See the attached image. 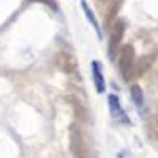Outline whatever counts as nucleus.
Masks as SVG:
<instances>
[{"label":"nucleus","mask_w":158,"mask_h":158,"mask_svg":"<svg viewBox=\"0 0 158 158\" xmlns=\"http://www.w3.org/2000/svg\"><path fill=\"white\" fill-rule=\"evenodd\" d=\"M70 152L74 158H97V152L89 141L85 131L79 123H73L68 130Z\"/></svg>","instance_id":"nucleus-1"},{"label":"nucleus","mask_w":158,"mask_h":158,"mask_svg":"<svg viewBox=\"0 0 158 158\" xmlns=\"http://www.w3.org/2000/svg\"><path fill=\"white\" fill-rule=\"evenodd\" d=\"M118 70L125 81H131L135 77V48L131 44L118 49Z\"/></svg>","instance_id":"nucleus-2"},{"label":"nucleus","mask_w":158,"mask_h":158,"mask_svg":"<svg viewBox=\"0 0 158 158\" xmlns=\"http://www.w3.org/2000/svg\"><path fill=\"white\" fill-rule=\"evenodd\" d=\"M112 30H111V38H109V57L114 59L117 56L118 49H120V43H122V38L125 33V21H114V24L111 25Z\"/></svg>","instance_id":"nucleus-3"},{"label":"nucleus","mask_w":158,"mask_h":158,"mask_svg":"<svg viewBox=\"0 0 158 158\" xmlns=\"http://www.w3.org/2000/svg\"><path fill=\"white\" fill-rule=\"evenodd\" d=\"M54 62H56V67H57L60 71L67 73V74L74 73L76 68H77V60H76V57L71 54V52H68V51H59L57 56H56V59H54Z\"/></svg>","instance_id":"nucleus-4"},{"label":"nucleus","mask_w":158,"mask_h":158,"mask_svg":"<svg viewBox=\"0 0 158 158\" xmlns=\"http://www.w3.org/2000/svg\"><path fill=\"white\" fill-rule=\"evenodd\" d=\"M122 2L123 0H112L111 5L106 10V13H104V24H106L108 29L114 24V21L117 18V13H118V10H120V6H122Z\"/></svg>","instance_id":"nucleus-5"},{"label":"nucleus","mask_w":158,"mask_h":158,"mask_svg":"<svg viewBox=\"0 0 158 158\" xmlns=\"http://www.w3.org/2000/svg\"><path fill=\"white\" fill-rule=\"evenodd\" d=\"M92 74H94V82H95V89L98 94L104 92L106 89V84H104V76H103V71L100 68V63L97 60L92 62Z\"/></svg>","instance_id":"nucleus-6"},{"label":"nucleus","mask_w":158,"mask_h":158,"mask_svg":"<svg viewBox=\"0 0 158 158\" xmlns=\"http://www.w3.org/2000/svg\"><path fill=\"white\" fill-rule=\"evenodd\" d=\"M109 108L112 112V117H115L117 120H122L128 123V117L123 114V109L120 108V103H118V98L115 95H109Z\"/></svg>","instance_id":"nucleus-7"},{"label":"nucleus","mask_w":158,"mask_h":158,"mask_svg":"<svg viewBox=\"0 0 158 158\" xmlns=\"http://www.w3.org/2000/svg\"><path fill=\"white\" fill-rule=\"evenodd\" d=\"M153 62V56H144L139 59L138 63H135V76H142L144 73H146L149 68H150V65Z\"/></svg>","instance_id":"nucleus-8"},{"label":"nucleus","mask_w":158,"mask_h":158,"mask_svg":"<svg viewBox=\"0 0 158 158\" xmlns=\"http://www.w3.org/2000/svg\"><path fill=\"white\" fill-rule=\"evenodd\" d=\"M130 92H131V98H133V101L138 104V106H142V103H144V94H142L141 87L139 85H131Z\"/></svg>","instance_id":"nucleus-9"},{"label":"nucleus","mask_w":158,"mask_h":158,"mask_svg":"<svg viewBox=\"0 0 158 158\" xmlns=\"http://www.w3.org/2000/svg\"><path fill=\"white\" fill-rule=\"evenodd\" d=\"M82 8H84V11H85V16H87V19L92 22V25H94V29L97 30V33H98V35H101L100 27H98V22H97V19H95V16H94V13H92V10L87 6V3H85V2H82Z\"/></svg>","instance_id":"nucleus-10"},{"label":"nucleus","mask_w":158,"mask_h":158,"mask_svg":"<svg viewBox=\"0 0 158 158\" xmlns=\"http://www.w3.org/2000/svg\"><path fill=\"white\" fill-rule=\"evenodd\" d=\"M111 2H112V0H97V6H98L100 11L106 13V10H108V6L111 5Z\"/></svg>","instance_id":"nucleus-11"},{"label":"nucleus","mask_w":158,"mask_h":158,"mask_svg":"<svg viewBox=\"0 0 158 158\" xmlns=\"http://www.w3.org/2000/svg\"><path fill=\"white\" fill-rule=\"evenodd\" d=\"M29 2H32V3H43V5H48V6H51V8H57L56 6V2L54 0H29Z\"/></svg>","instance_id":"nucleus-12"}]
</instances>
